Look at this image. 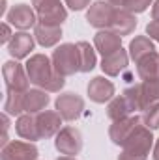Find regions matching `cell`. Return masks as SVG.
<instances>
[{
	"label": "cell",
	"mask_w": 159,
	"mask_h": 160,
	"mask_svg": "<svg viewBox=\"0 0 159 160\" xmlns=\"http://www.w3.org/2000/svg\"><path fill=\"white\" fill-rule=\"evenodd\" d=\"M25 67H26L30 84L45 89L47 93H58L66 86V77H62L54 71L52 60L45 54H32L26 60Z\"/></svg>",
	"instance_id": "cell-1"
},
{
	"label": "cell",
	"mask_w": 159,
	"mask_h": 160,
	"mask_svg": "<svg viewBox=\"0 0 159 160\" xmlns=\"http://www.w3.org/2000/svg\"><path fill=\"white\" fill-rule=\"evenodd\" d=\"M154 143L156 142H154L152 128H148L146 125H139L135 132L127 138V142L122 145L118 160H146Z\"/></svg>",
	"instance_id": "cell-2"
},
{
	"label": "cell",
	"mask_w": 159,
	"mask_h": 160,
	"mask_svg": "<svg viewBox=\"0 0 159 160\" xmlns=\"http://www.w3.org/2000/svg\"><path fill=\"white\" fill-rule=\"evenodd\" d=\"M52 67L62 77H71L75 73H80V56L79 48L73 43H62L56 47V50L51 56Z\"/></svg>",
	"instance_id": "cell-3"
},
{
	"label": "cell",
	"mask_w": 159,
	"mask_h": 160,
	"mask_svg": "<svg viewBox=\"0 0 159 160\" xmlns=\"http://www.w3.org/2000/svg\"><path fill=\"white\" fill-rule=\"evenodd\" d=\"M32 8L38 13V22L62 26L68 19V9L60 0H32Z\"/></svg>",
	"instance_id": "cell-4"
},
{
	"label": "cell",
	"mask_w": 159,
	"mask_h": 160,
	"mask_svg": "<svg viewBox=\"0 0 159 160\" xmlns=\"http://www.w3.org/2000/svg\"><path fill=\"white\" fill-rule=\"evenodd\" d=\"M2 77H4V82H6V89L9 91H28V84H30V78H28V73H26V67H23L19 62L15 60H9L2 65Z\"/></svg>",
	"instance_id": "cell-5"
},
{
	"label": "cell",
	"mask_w": 159,
	"mask_h": 160,
	"mask_svg": "<svg viewBox=\"0 0 159 160\" xmlns=\"http://www.w3.org/2000/svg\"><path fill=\"white\" fill-rule=\"evenodd\" d=\"M6 21L13 28H17L21 32H26L30 28H36V24H38V13L28 4H17V6H13L6 13Z\"/></svg>",
	"instance_id": "cell-6"
},
{
	"label": "cell",
	"mask_w": 159,
	"mask_h": 160,
	"mask_svg": "<svg viewBox=\"0 0 159 160\" xmlns=\"http://www.w3.org/2000/svg\"><path fill=\"white\" fill-rule=\"evenodd\" d=\"M54 108L64 121H75L84 112V99L77 93L66 91V93L58 95V99L54 101Z\"/></svg>",
	"instance_id": "cell-7"
},
{
	"label": "cell",
	"mask_w": 159,
	"mask_h": 160,
	"mask_svg": "<svg viewBox=\"0 0 159 160\" xmlns=\"http://www.w3.org/2000/svg\"><path fill=\"white\" fill-rule=\"evenodd\" d=\"M54 147L60 151V155H66V157L79 155L80 149H82V136H80L79 128H75V127H62V130L56 134Z\"/></svg>",
	"instance_id": "cell-8"
},
{
	"label": "cell",
	"mask_w": 159,
	"mask_h": 160,
	"mask_svg": "<svg viewBox=\"0 0 159 160\" xmlns=\"http://www.w3.org/2000/svg\"><path fill=\"white\" fill-rule=\"evenodd\" d=\"M112 13H114L112 4H109L107 0H97V2H92V6L88 8L86 21H88L90 26H94L97 30H107L111 26Z\"/></svg>",
	"instance_id": "cell-9"
},
{
	"label": "cell",
	"mask_w": 159,
	"mask_h": 160,
	"mask_svg": "<svg viewBox=\"0 0 159 160\" xmlns=\"http://www.w3.org/2000/svg\"><path fill=\"white\" fill-rule=\"evenodd\" d=\"M38 147L32 142H19L13 140L2 147L0 160H38Z\"/></svg>",
	"instance_id": "cell-10"
},
{
	"label": "cell",
	"mask_w": 159,
	"mask_h": 160,
	"mask_svg": "<svg viewBox=\"0 0 159 160\" xmlns=\"http://www.w3.org/2000/svg\"><path fill=\"white\" fill-rule=\"evenodd\" d=\"M142 118L139 116H129V118H123V119H118V121H112L111 128H109V138L112 140V143L116 145H123L127 142V138L135 132V128L140 125Z\"/></svg>",
	"instance_id": "cell-11"
},
{
	"label": "cell",
	"mask_w": 159,
	"mask_h": 160,
	"mask_svg": "<svg viewBox=\"0 0 159 160\" xmlns=\"http://www.w3.org/2000/svg\"><path fill=\"white\" fill-rule=\"evenodd\" d=\"M88 97L90 101L97 102V104H105L111 99H114V84L105 77H94L88 84Z\"/></svg>",
	"instance_id": "cell-12"
},
{
	"label": "cell",
	"mask_w": 159,
	"mask_h": 160,
	"mask_svg": "<svg viewBox=\"0 0 159 160\" xmlns=\"http://www.w3.org/2000/svg\"><path fill=\"white\" fill-rule=\"evenodd\" d=\"M36 38L30 36L28 32H15L11 41L8 43V52L13 60H23V58H28L30 52L34 50V45H36Z\"/></svg>",
	"instance_id": "cell-13"
},
{
	"label": "cell",
	"mask_w": 159,
	"mask_h": 160,
	"mask_svg": "<svg viewBox=\"0 0 159 160\" xmlns=\"http://www.w3.org/2000/svg\"><path fill=\"white\" fill-rule=\"evenodd\" d=\"M135 28H137V17H135V13L123 9V8H114V13H112V21H111L109 30L116 32L120 38H122V36L133 34Z\"/></svg>",
	"instance_id": "cell-14"
},
{
	"label": "cell",
	"mask_w": 159,
	"mask_h": 160,
	"mask_svg": "<svg viewBox=\"0 0 159 160\" xmlns=\"http://www.w3.org/2000/svg\"><path fill=\"white\" fill-rule=\"evenodd\" d=\"M41 138H52L62 130V116L56 110H43L36 116Z\"/></svg>",
	"instance_id": "cell-15"
},
{
	"label": "cell",
	"mask_w": 159,
	"mask_h": 160,
	"mask_svg": "<svg viewBox=\"0 0 159 160\" xmlns=\"http://www.w3.org/2000/svg\"><path fill=\"white\" fill-rule=\"evenodd\" d=\"M94 47L105 58V56H111V54H114L116 50L122 48V38H120L116 32L109 30V28L107 30H99L94 36Z\"/></svg>",
	"instance_id": "cell-16"
},
{
	"label": "cell",
	"mask_w": 159,
	"mask_h": 160,
	"mask_svg": "<svg viewBox=\"0 0 159 160\" xmlns=\"http://www.w3.org/2000/svg\"><path fill=\"white\" fill-rule=\"evenodd\" d=\"M127 65H129V52L125 48H120L114 54L105 56L101 60L99 67H101L103 75H107V77H118L120 73H123L127 69Z\"/></svg>",
	"instance_id": "cell-17"
},
{
	"label": "cell",
	"mask_w": 159,
	"mask_h": 160,
	"mask_svg": "<svg viewBox=\"0 0 159 160\" xmlns=\"http://www.w3.org/2000/svg\"><path fill=\"white\" fill-rule=\"evenodd\" d=\"M137 93H139V106H140V110H146L148 106L159 102V78L142 80L140 84H137Z\"/></svg>",
	"instance_id": "cell-18"
},
{
	"label": "cell",
	"mask_w": 159,
	"mask_h": 160,
	"mask_svg": "<svg viewBox=\"0 0 159 160\" xmlns=\"http://www.w3.org/2000/svg\"><path fill=\"white\" fill-rule=\"evenodd\" d=\"M49 95L45 89L36 88V89H28L25 91V114H32L38 116L40 112H43L49 104Z\"/></svg>",
	"instance_id": "cell-19"
},
{
	"label": "cell",
	"mask_w": 159,
	"mask_h": 160,
	"mask_svg": "<svg viewBox=\"0 0 159 160\" xmlns=\"http://www.w3.org/2000/svg\"><path fill=\"white\" fill-rule=\"evenodd\" d=\"M15 130H17V134L23 140H28V142H38V140H41L40 128H38V121H36V116H32V114L19 116L17 121H15Z\"/></svg>",
	"instance_id": "cell-20"
},
{
	"label": "cell",
	"mask_w": 159,
	"mask_h": 160,
	"mask_svg": "<svg viewBox=\"0 0 159 160\" xmlns=\"http://www.w3.org/2000/svg\"><path fill=\"white\" fill-rule=\"evenodd\" d=\"M34 38L43 48L54 47L58 41L62 39V26H51V24L38 22L36 28H34Z\"/></svg>",
	"instance_id": "cell-21"
},
{
	"label": "cell",
	"mask_w": 159,
	"mask_h": 160,
	"mask_svg": "<svg viewBox=\"0 0 159 160\" xmlns=\"http://www.w3.org/2000/svg\"><path fill=\"white\" fill-rule=\"evenodd\" d=\"M137 75L140 80L159 78V52H150L142 60L137 62Z\"/></svg>",
	"instance_id": "cell-22"
},
{
	"label": "cell",
	"mask_w": 159,
	"mask_h": 160,
	"mask_svg": "<svg viewBox=\"0 0 159 160\" xmlns=\"http://www.w3.org/2000/svg\"><path fill=\"white\" fill-rule=\"evenodd\" d=\"M156 50V45L154 39H150L148 36H137L135 39L129 41V58L137 63L139 60H142L146 54L154 52Z\"/></svg>",
	"instance_id": "cell-23"
},
{
	"label": "cell",
	"mask_w": 159,
	"mask_h": 160,
	"mask_svg": "<svg viewBox=\"0 0 159 160\" xmlns=\"http://www.w3.org/2000/svg\"><path fill=\"white\" fill-rule=\"evenodd\" d=\"M133 108L131 104L127 102V99L123 95H118L114 99L109 101V106H107V116L111 121H118V119H123V118H129L133 116Z\"/></svg>",
	"instance_id": "cell-24"
},
{
	"label": "cell",
	"mask_w": 159,
	"mask_h": 160,
	"mask_svg": "<svg viewBox=\"0 0 159 160\" xmlns=\"http://www.w3.org/2000/svg\"><path fill=\"white\" fill-rule=\"evenodd\" d=\"M4 114L8 116H23L25 114V93L21 91H9L6 93L4 101Z\"/></svg>",
	"instance_id": "cell-25"
},
{
	"label": "cell",
	"mask_w": 159,
	"mask_h": 160,
	"mask_svg": "<svg viewBox=\"0 0 159 160\" xmlns=\"http://www.w3.org/2000/svg\"><path fill=\"white\" fill-rule=\"evenodd\" d=\"M77 48H79V56H80V73H90L97 63L94 47L86 41H79Z\"/></svg>",
	"instance_id": "cell-26"
},
{
	"label": "cell",
	"mask_w": 159,
	"mask_h": 160,
	"mask_svg": "<svg viewBox=\"0 0 159 160\" xmlns=\"http://www.w3.org/2000/svg\"><path fill=\"white\" fill-rule=\"evenodd\" d=\"M142 123H144L148 128H152V130L159 128V102L148 106V108L144 110V114H142Z\"/></svg>",
	"instance_id": "cell-27"
},
{
	"label": "cell",
	"mask_w": 159,
	"mask_h": 160,
	"mask_svg": "<svg viewBox=\"0 0 159 160\" xmlns=\"http://www.w3.org/2000/svg\"><path fill=\"white\" fill-rule=\"evenodd\" d=\"M152 4H154V0H125L123 9H127V11H131V13H142V11H146Z\"/></svg>",
	"instance_id": "cell-28"
},
{
	"label": "cell",
	"mask_w": 159,
	"mask_h": 160,
	"mask_svg": "<svg viewBox=\"0 0 159 160\" xmlns=\"http://www.w3.org/2000/svg\"><path fill=\"white\" fill-rule=\"evenodd\" d=\"M122 95H123V97L127 99V102L131 104L133 112L140 110V106H139V93H137V86H131V88L123 89V93H122Z\"/></svg>",
	"instance_id": "cell-29"
},
{
	"label": "cell",
	"mask_w": 159,
	"mask_h": 160,
	"mask_svg": "<svg viewBox=\"0 0 159 160\" xmlns=\"http://www.w3.org/2000/svg\"><path fill=\"white\" fill-rule=\"evenodd\" d=\"M66 6L73 11H82L88 6H92V0H66Z\"/></svg>",
	"instance_id": "cell-30"
},
{
	"label": "cell",
	"mask_w": 159,
	"mask_h": 160,
	"mask_svg": "<svg viewBox=\"0 0 159 160\" xmlns=\"http://www.w3.org/2000/svg\"><path fill=\"white\" fill-rule=\"evenodd\" d=\"M146 36L159 43V21H150L146 24Z\"/></svg>",
	"instance_id": "cell-31"
},
{
	"label": "cell",
	"mask_w": 159,
	"mask_h": 160,
	"mask_svg": "<svg viewBox=\"0 0 159 160\" xmlns=\"http://www.w3.org/2000/svg\"><path fill=\"white\" fill-rule=\"evenodd\" d=\"M13 38V34H11V24L9 22H4L2 24V36H0V43H4V45H8L9 41Z\"/></svg>",
	"instance_id": "cell-32"
},
{
	"label": "cell",
	"mask_w": 159,
	"mask_h": 160,
	"mask_svg": "<svg viewBox=\"0 0 159 160\" xmlns=\"http://www.w3.org/2000/svg\"><path fill=\"white\" fill-rule=\"evenodd\" d=\"M152 21H159V0H154L152 4Z\"/></svg>",
	"instance_id": "cell-33"
},
{
	"label": "cell",
	"mask_w": 159,
	"mask_h": 160,
	"mask_svg": "<svg viewBox=\"0 0 159 160\" xmlns=\"http://www.w3.org/2000/svg\"><path fill=\"white\" fill-rule=\"evenodd\" d=\"M154 160H159V138L154 143Z\"/></svg>",
	"instance_id": "cell-34"
},
{
	"label": "cell",
	"mask_w": 159,
	"mask_h": 160,
	"mask_svg": "<svg viewBox=\"0 0 159 160\" xmlns=\"http://www.w3.org/2000/svg\"><path fill=\"white\" fill-rule=\"evenodd\" d=\"M109 4H112L114 8H123V4H125V0H107Z\"/></svg>",
	"instance_id": "cell-35"
},
{
	"label": "cell",
	"mask_w": 159,
	"mask_h": 160,
	"mask_svg": "<svg viewBox=\"0 0 159 160\" xmlns=\"http://www.w3.org/2000/svg\"><path fill=\"white\" fill-rule=\"evenodd\" d=\"M56 160H77V158H75V157H66V155H64V157H60V158H56Z\"/></svg>",
	"instance_id": "cell-36"
}]
</instances>
